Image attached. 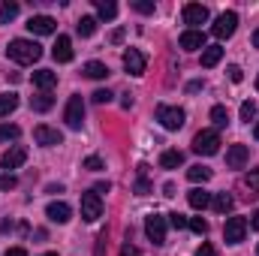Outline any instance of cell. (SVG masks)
Returning <instances> with one entry per match:
<instances>
[{
    "instance_id": "6da1fadb",
    "label": "cell",
    "mask_w": 259,
    "mask_h": 256,
    "mask_svg": "<svg viewBox=\"0 0 259 256\" xmlns=\"http://www.w3.org/2000/svg\"><path fill=\"white\" fill-rule=\"evenodd\" d=\"M6 58L15 61V64L27 66V64H36L42 58V46L33 42V39H12L9 49H6Z\"/></svg>"
},
{
    "instance_id": "7a4b0ae2",
    "label": "cell",
    "mask_w": 259,
    "mask_h": 256,
    "mask_svg": "<svg viewBox=\"0 0 259 256\" xmlns=\"http://www.w3.org/2000/svg\"><path fill=\"white\" fill-rule=\"evenodd\" d=\"M193 151L202 157H211L220 151V133L217 130H199L193 136Z\"/></svg>"
},
{
    "instance_id": "3957f363",
    "label": "cell",
    "mask_w": 259,
    "mask_h": 256,
    "mask_svg": "<svg viewBox=\"0 0 259 256\" xmlns=\"http://www.w3.org/2000/svg\"><path fill=\"white\" fill-rule=\"evenodd\" d=\"M157 121L163 124V130H181L184 121H187V115L178 106H157Z\"/></svg>"
},
{
    "instance_id": "277c9868",
    "label": "cell",
    "mask_w": 259,
    "mask_h": 256,
    "mask_svg": "<svg viewBox=\"0 0 259 256\" xmlns=\"http://www.w3.org/2000/svg\"><path fill=\"white\" fill-rule=\"evenodd\" d=\"M64 121H66L69 130H81V124H84V100H81V94H72V97H69Z\"/></svg>"
},
{
    "instance_id": "5b68a950",
    "label": "cell",
    "mask_w": 259,
    "mask_h": 256,
    "mask_svg": "<svg viewBox=\"0 0 259 256\" xmlns=\"http://www.w3.org/2000/svg\"><path fill=\"white\" fill-rule=\"evenodd\" d=\"M244 235H247V220H244V217H229L226 226H223V238H226V244H241Z\"/></svg>"
},
{
    "instance_id": "8992f818",
    "label": "cell",
    "mask_w": 259,
    "mask_h": 256,
    "mask_svg": "<svg viewBox=\"0 0 259 256\" xmlns=\"http://www.w3.org/2000/svg\"><path fill=\"white\" fill-rule=\"evenodd\" d=\"M235 27H238V15H235V12H223V15H217L211 33H214L217 39H229V36L235 33Z\"/></svg>"
},
{
    "instance_id": "52a82bcc",
    "label": "cell",
    "mask_w": 259,
    "mask_h": 256,
    "mask_svg": "<svg viewBox=\"0 0 259 256\" xmlns=\"http://www.w3.org/2000/svg\"><path fill=\"white\" fill-rule=\"evenodd\" d=\"M81 217H84L88 223H94V220L103 217V199H100L97 193H84V196H81Z\"/></svg>"
},
{
    "instance_id": "ba28073f",
    "label": "cell",
    "mask_w": 259,
    "mask_h": 256,
    "mask_svg": "<svg viewBox=\"0 0 259 256\" xmlns=\"http://www.w3.org/2000/svg\"><path fill=\"white\" fill-rule=\"evenodd\" d=\"M181 18H184V24H190V30H196L199 24L208 21V6H202V3H187V6L181 9Z\"/></svg>"
},
{
    "instance_id": "9c48e42d",
    "label": "cell",
    "mask_w": 259,
    "mask_h": 256,
    "mask_svg": "<svg viewBox=\"0 0 259 256\" xmlns=\"http://www.w3.org/2000/svg\"><path fill=\"white\" fill-rule=\"evenodd\" d=\"M27 30H30V33H36V36H49V33H55V30H58V21H55L52 15H30Z\"/></svg>"
},
{
    "instance_id": "30bf717a",
    "label": "cell",
    "mask_w": 259,
    "mask_h": 256,
    "mask_svg": "<svg viewBox=\"0 0 259 256\" xmlns=\"http://www.w3.org/2000/svg\"><path fill=\"white\" fill-rule=\"evenodd\" d=\"M145 232H148V238H151L154 244H163V241H166V217L151 214V217L145 220Z\"/></svg>"
},
{
    "instance_id": "8fae6325",
    "label": "cell",
    "mask_w": 259,
    "mask_h": 256,
    "mask_svg": "<svg viewBox=\"0 0 259 256\" xmlns=\"http://www.w3.org/2000/svg\"><path fill=\"white\" fill-rule=\"evenodd\" d=\"M33 139H36V145H42V148H55V145H61L64 142V133L55 127H46V124H39V127L33 130Z\"/></svg>"
},
{
    "instance_id": "7c38bea8",
    "label": "cell",
    "mask_w": 259,
    "mask_h": 256,
    "mask_svg": "<svg viewBox=\"0 0 259 256\" xmlns=\"http://www.w3.org/2000/svg\"><path fill=\"white\" fill-rule=\"evenodd\" d=\"M24 160H27V148L24 145H12L3 157H0V166L9 172V169H18V166H24Z\"/></svg>"
},
{
    "instance_id": "4fadbf2b",
    "label": "cell",
    "mask_w": 259,
    "mask_h": 256,
    "mask_svg": "<svg viewBox=\"0 0 259 256\" xmlns=\"http://www.w3.org/2000/svg\"><path fill=\"white\" fill-rule=\"evenodd\" d=\"M145 64H148V61H145V55H142L139 49H127V52H124V69H127L130 75H142V72H145Z\"/></svg>"
},
{
    "instance_id": "5bb4252c",
    "label": "cell",
    "mask_w": 259,
    "mask_h": 256,
    "mask_svg": "<svg viewBox=\"0 0 259 256\" xmlns=\"http://www.w3.org/2000/svg\"><path fill=\"white\" fill-rule=\"evenodd\" d=\"M247 157H250L247 145H232V148L226 151V166H229V169H244Z\"/></svg>"
},
{
    "instance_id": "9a60e30c",
    "label": "cell",
    "mask_w": 259,
    "mask_h": 256,
    "mask_svg": "<svg viewBox=\"0 0 259 256\" xmlns=\"http://www.w3.org/2000/svg\"><path fill=\"white\" fill-rule=\"evenodd\" d=\"M178 46L184 52H199V49H205V33L202 30H184L181 39H178Z\"/></svg>"
},
{
    "instance_id": "2e32d148",
    "label": "cell",
    "mask_w": 259,
    "mask_h": 256,
    "mask_svg": "<svg viewBox=\"0 0 259 256\" xmlns=\"http://www.w3.org/2000/svg\"><path fill=\"white\" fill-rule=\"evenodd\" d=\"M46 217H49L52 223H69V217H72V208H69L66 202H49V208H46Z\"/></svg>"
},
{
    "instance_id": "e0dca14e",
    "label": "cell",
    "mask_w": 259,
    "mask_h": 256,
    "mask_svg": "<svg viewBox=\"0 0 259 256\" xmlns=\"http://www.w3.org/2000/svg\"><path fill=\"white\" fill-rule=\"evenodd\" d=\"M52 58H55L58 64H69V61H72V39H69V36H58V42H55V49H52Z\"/></svg>"
},
{
    "instance_id": "ac0fdd59",
    "label": "cell",
    "mask_w": 259,
    "mask_h": 256,
    "mask_svg": "<svg viewBox=\"0 0 259 256\" xmlns=\"http://www.w3.org/2000/svg\"><path fill=\"white\" fill-rule=\"evenodd\" d=\"M33 84L49 94V91L58 84V72H52V69H36V72H33Z\"/></svg>"
},
{
    "instance_id": "d6986e66",
    "label": "cell",
    "mask_w": 259,
    "mask_h": 256,
    "mask_svg": "<svg viewBox=\"0 0 259 256\" xmlns=\"http://www.w3.org/2000/svg\"><path fill=\"white\" fill-rule=\"evenodd\" d=\"M187 202L193 205L196 211H205V208L211 205V193H205L202 187H196V190H190V193H187Z\"/></svg>"
},
{
    "instance_id": "ffe728a7",
    "label": "cell",
    "mask_w": 259,
    "mask_h": 256,
    "mask_svg": "<svg viewBox=\"0 0 259 256\" xmlns=\"http://www.w3.org/2000/svg\"><path fill=\"white\" fill-rule=\"evenodd\" d=\"M220 58H223V49H220V46H205V49H202V66H205V69L217 66Z\"/></svg>"
},
{
    "instance_id": "44dd1931",
    "label": "cell",
    "mask_w": 259,
    "mask_h": 256,
    "mask_svg": "<svg viewBox=\"0 0 259 256\" xmlns=\"http://www.w3.org/2000/svg\"><path fill=\"white\" fill-rule=\"evenodd\" d=\"M232 205H235V199H232L229 193H217V196H211V208H214L217 214H229Z\"/></svg>"
},
{
    "instance_id": "7402d4cb",
    "label": "cell",
    "mask_w": 259,
    "mask_h": 256,
    "mask_svg": "<svg viewBox=\"0 0 259 256\" xmlns=\"http://www.w3.org/2000/svg\"><path fill=\"white\" fill-rule=\"evenodd\" d=\"M184 163V154L181 151H163L160 154V169H178Z\"/></svg>"
},
{
    "instance_id": "603a6c76",
    "label": "cell",
    "mask_w": 259,
    "mask_h": 256,
    "mask_svg": "<svg viewBox=\"0 0 259 256\" xmlns=\"http://www.w3.org/2000/svg\"><path fill=\"white\" fill-rule=\"evenodd\" d=\"M94 6H97L100 18H106V21H112V18L118 15V3H115V0H94Z\"/></svg>"
},
{
    "instance_id": "cb8c5ba5",
    "label": "cell",
    "mask_w": 259,
    "mask_h": 256,
    "mask_svg": "<svg viewBox=\"0 0 259 256\" xmlns=\"http://www.w3.org/2000/svg\"><path fill=\"white\" fill-rule=\"evenodd\" d=\"M52 106H55V97H52V94H46V91H42V94H36V97H30V109H33V112H49Z\"/></svg>"
},
{
    "instance_id": "d4e9b609",
    "label": "cell",
    "mask_w": 259,
    "mask_h": 256,
    "mask_svg": "<svg viewBox=\"0 0 259 256\" xmlns=\"http://www.w3.org/2000/svg\"><path fill=\"white\" fill-rule=\"evenodd\" d=\"M75 30H78V36H94L97 33V18L94 15H81L78 24H75Z\"/></svg>"
},
{
    "instance_id": "484cf974",
    "label": "cell",
    "mask_w": 259,
    "mask_h": 256,
    "mask_svg": "<svg viewBox=\"0 0 259 256\" xmlns=\"http://www.w3.org/2000/svg\"><path fill=\"white\" fill-rule=\"evenodd\" d=\"M18 109V97L15 94H0V118H9Z\"/></svg>"
},
{
    "instance_id": "4316f807",
    "label": "cell",
    "mask_w": 259,
    "mask_h": 256,
    "mask_svg": "<svg viewBox=\"0 0 259 256\" xmlns=\"http://www.w3.org/2000/svg\"><path fill=\"white\" fill-rule=\"evenodd\" d=\"M84 75H88V78H106V75H109V66L100 64V61H88V64H84Z\"/></svg>"
},
{
    "instance_id": "83f0119b",
    "label": "cell",
    "mask_w": 259,
    "mask_h": 256,
    "mask_svg": "<svg viewBox=\"0 0 259 256\" xmlns=\"http://www.w3.org/2000/svg\"><path fill=\"white\" fill-rule=\"evenodd\" d=\"M15 15H18V3H15V0H6V3H0V24H9Z\"/></svg>"
},
{
    "instance_id": "f1b7e54d",
    "label": "cell",
    "mask_w": 259,
    "mask_h": 256,
    "mask_svg": "<svg viewBox=\"0 0 259 256\" xmlns=\"http://www.w3.org/2000/svg\"><path fill=\"white\" fill-rule=\"evenodd\" d=\"M187 178H190L193 184H199V181L205 184V181L211 178V169H205V166H190V169H187Z\"/></svg>"
},
{
    "instance_id": "f546056e",
    "label": "cell",
    "mask_w": 259,
    "mask_h": 256,
    "mask_svg": "<svg viewBox=\"0 0 259 256\" xmlns=\"http://www.w3.org/2000/svg\"><path fill=\"white\" fill-rule=\"evenodd\" d=\"M136 193L139 196H148L151 184H148V166H139V181H136Z\"/></svg>"
},
{
    "instance_id": "4dcf8cb0",
    "label": "cell",
    "mask_w": 259,
    "mask_h": 256,
    "mask_svg": "<svg viewBox=\"0 0 259 256\" xmlns=\"http://www.w3.org/2000/svg\"><path fill=\"white\" fill-rule=\"evenodd\" d=\"M211 121H214V127H226V124H229L226 106H214V109H211Z\"/></svg>"
},
{
    "instance_id": "1f68e13d",
    "label": "cell",
    "mask_w": 259,
    "mask_h": 256,
    "mask_svg": "<svg viewBox=\"0 0 259 256\" xmlns=\"http://www.w3.org/2000/svg\"><path fill=\"white\" fill-rule=\"evenodd\" d=\"M253 118H256V103H253V100H244V103H241V121L250 124Z\"/></svg>"
},
{
    "instance_id": "d6a6232c",
    "label": "cell",
    "mask_w": 259,
    "mask_h": 256,
    "mask_svg": "<svg viewBox=\"0 0 259 256\" xmlns=\"http://www.w3.org/2000/svg\"><path fill=\"white\" fill-rule=\"evenodd\" d=\"M21 136V130L15 127V124H0V142H9V139H18Z\"/></svg>"
},
{
    "instance_id": "836d02e7",
    "label": "cell",
    "mask_w": 259,
    "mask_h": 256,
    "mask_svg": "<svg viewBox=\"0 0 259 256\" xmlns=\"http://www.w3.org/2000/svg\"><path fill=\"white\" fill-rule=\"evenodd\" d=\"M133 9H136V12H142V15H151V12H154V0H136V3H133Z\"/></svg>"
},
{
    "instance_id": "e575fe53",
    "label": "cell",
    "mask_w": 259,
    "mask_h": 256,
    "mask_svg": "<svg viewBox=\"0 0 259 256\" xmlns=\"http://www.w3.org/2000/svg\"><path fill=\"white\" fill-rule=\"evenodd\" d=\"M169 223H172L175 229H187V226H190V220H187L184 214H178V211H175V214H169Z\"/></svg>"
},
{
    "instance_id": "d590c367",
    "label": "cell",
    "mask_w": 259,
    "mask_h": 256,
    "mask_svg": "<svg viewBox=\"0 0 259 256\" xmlns=\"http://www.w3.org/2000/svg\"><path fill=\"white\" fill-rule=\"evenodd\" d=\"M190 229H193L196 235H205V232H208V220H202V217H193V220H190Z\"/></svg>"
},
{
    "instance_id": "8d00e7d4",
    "label": "cell",
    "mask_w": 259,
    "mask_h": 256,
    "mask_svg": "<svg viewBox=\"0 0 259 256\" xmlns=\"http://www.w3.org/2000/svg\"><path fill=\"white\" fill-rule=\"evenodd\" d=\"M18 187V181H15V175H0V190H15Z\"/></svg>"
},
{
    "instance_id": "74e56055",
    "label": "cell",
    "mask_w": 259,
    "mask_h": 256,
    "mask_svg": "<svg viewBox=\"0 0 259 256\" xmlns=\"http://www.w3.org/2000/svg\"><path fill=\"white\" fill-rule=\"evenodd\" d=\"M244 184H247L250 190H256V193H259V169H253V172H250V175L244 178Z\"/></svg>"
},
{
    "instance_id": "f35d334b",
    "label": "cell",
    "mask_w": 259,
    "mask_h": 256,
    "mask_svg": "<svg viewBox=\"0 0 259 256\" xmlns=\"http://www.w3.org/2000/svg\"><path fill=\"white\" fill-rule=\"evenodd\" d=\"M94 103H97V106L112 103V91H97V94H94Z\"/></svg>"
},
{
    "instance_id": "ab89813d",
    "label": "cell",
    "mask_w": 259,
    "mask_h": 256,
    "mask_svg": "<svg viewBox=\"0 0 259 256\" xmlns=\"http://www.w3.org/2000/svg\"><path fill=\"white\" fill-rule=\"evenodd\" d=\"M84 169L100 172V169H103V160H100V157H88V160H84Z\"/></svg>"
},
{
    "instance_id": "60d3db41",
    "label": "cell",
    "mask_w": 259,
    "mask_h": 256,
    "mask_svg": "<svg viewBox=\"0 0 259 256\" xmlns=\"http://www.w3.org/2000/svg\"><path fill=\"white\" fill-rule=\"evenodd\" d=\"M226 72H229V78H232V81H235V84H238V81H241V78H244V72H241V66H229V69H226Z\"/></svg>"
},
{
    "instance_id": "b9f144b4",
    "label": "cell",
    "mask_w": 259,
    "mask_h": 256,
    "mask_svg": "<svg viewBox=\"0 0 259 256\" xmlns=\"http://www.w3.org/2000/svg\"><path fill=\"white\" fill-rule=\"evenodd\" d=\"M103 250H106V232L97 238V247H94V256H103Z\"/></svg>"
},
{
    "instance_id": "7bdbcfd3",
    "label": "cell",
    "mask_w": 259,
    "mask_h": 256,
    "mask_svg": "<svg viewBox=\"0 0 259 256\" xmlns=\"http://www.w3.org/2000/svg\"><path fill=\"white\" fill-rule=\"evenodd\" d=\"M196 256H217V250H214L211 244H202V247L196 250Z\"/></svg>"
},
{
    "instance_id": "ee69618b",
    "label": "cell",
    "mask_w": 259,
    "mask_h": 256,
    "mask_svg": "<svg viewBox=\"0 0 259 256\" xmlns=\"http://www.w3.org/2000/svg\"><path fill=\"white\" fill-rule=\"evenodd\" d=\"M6 256H27V250H24V247H9Z\"/></svg>"
},
{
    "instance_id": "f6af8a7d",
    "label": "cell",
    "mask_w": 259,
    "mask_h": 256,
    "mask_svg": "<svg viewBox=\"0 0 259 256\" xmlns=\"http://www.w3.org/2000/svg\"><path fill=\"white\" fill-rule=\"evenodd\" d=\"M196 91H202V81H190L187 84V94H196Z\"/></svg>"
},
{
    "instance_id": "bcb514c9",
    "label": "cell",
    "mask_w": 259,
    "mask_h": 256,
    "mask_svg": "<svg viewBox=\"0 0 259 256\" xmlns=\"http://www.w3.org/2000/svg\"><path fill=\"white\" fill-rule=\"evenodd\" d=\"M121 253H124V256H139V250H136V247H130V244H124V250H121Z\"/></svg>"
},
{
    "instance_id": "7dc6e473",
    "label": "cell",
    "mask_w": 259,
    "mask_h": 256,
    "mask_svg": "<svg viewBox=\"0 0 259 256\" xmlns=\"http://www.w3.org/2000/svg\"><path fill=\"white\" fill-rule=\"evenodd\" d=\"M94 193H97V196H100V193H109V184H103V181H100V184L94 187Z\"/></svg>"
},
{
    "instance_id": "c3c4849f",
    "label": "cell",
    "mask_w": 259,
    "mask_h": 256,
    "mask_svg": "<svg viewBox=\"0 0 259 256\" xmlns=\"http://www.w3.org/2000/svg\"><path fill=\"white\" fill-rule=\"evenodd\" d=\"M250 226H253V229H259V211H253V220H250Z\"/></svg>"
},
{
    "instance_id": "681fc988",
    "label": "cell",
    "mask_w": 259,
    "mask_h": 256,
    "mask_svg": "<svg viewBox=\"0 0 259 256\" xmlns=\"http://www.w3.org/2000/svg\"><path fill=\"white\" fill-rule=\"evenodd\" d=\"M253 46H256V49H259V30H256V33H253Z\"/></svg>"
},
{
    "instance_id": "f907efd6",
    "label": "cell",
    "mask_w": 259,
    "mask_h": 256,
    "mask_svg": "<svg viewBox=\"0 0 259 256\" xmlns=\"http://www.w3.org/2000/svg\"><path fill=\"white\" fill-rule=\"evenodd\" d=\"M253 136H256V142H259V121H256V127H253Z\"/></svg>"
},
{
    "instance_id": "816d5d0a",
    "label": "cell",
    "mask_w": 259,
    "mask_h": 256,
    "mask_svg": "<svg viewBox=\"0 0 259 256\" xmlns=\"http://www.w3.org/2000/svg\"><path fill=\"white\" fill-rule=\"evenodd\" d=\"M42 256H58V253H42Z\"/></svg>"
},
{
    "instance_id": "f5cc1de1",
    "label": "cell",
    "mask_w": 259,
    "mask_h": 256,
    "mask_svg": "<svg viewBox=\"0 0 259 256\" xmlns=\"http://www.w3.org/2000/svg\"><path fill=\"white\" fill-rule=\"evenodd\" d=\"M256 91H259V75H256Z\"/></svg>"
}]
</instances>
